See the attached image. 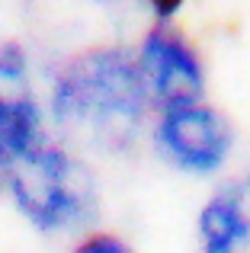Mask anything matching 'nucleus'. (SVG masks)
I'll list each match as a JSON object with an SVG mask.
<instances>
[{
  "label": "nucleus",
  "instance_id": "f257e3e1",
  "mask_svg": "<svg viewBox=\"0 0 250 253\" xmlns=\"http://www.w3.org/2000/svg\"><path fill=\"white\" fill-rule=\"evenodd\" d=\"M148 90L131 51L103 45L61 61L48 84V116L64 135L106 154L131 148L148 112Z\"/></svg>",
  "mask_w": 250,
  "mask_h": 253
},
{
  "label": "nucleus",
  "instance_id": "f03ea898",
  "mask_svg": "<svg viewBox=\"0 0 250 253\" xmlns=\"http://www.w3.org/2000/svg\"><path fill=\"white\" fill-rule=\"evenodd\" d=\"M0 183L39 234H71L87 228L100 202L90 167L55 141L39 144L32 154L6 167Z\"/></svg>",
  "mask_w": 250,
  "mask_h": 253
},
{
  "label": "nucleus",
  "instance_id": "7ed1b4c3",
  "mask_svg": "<svg viewBox=\"0 0 250 253\" xmlns=\"http://www.w3.org/2000/svg\"><path fill=\"white\" fill-rule=\"evenodd\" d=\"M135 61L148 99L161 109L202 103V93H206L202 58L170 23H154L144 32Z\"/></svg>",
  "mask_w": 250,
  "mask_h": 253
},
{
  "label": "nucleus",
  "instance_id": "20e7f679",
  "mask_svg": "<svg viewBox=\"0 0 250 253\" xmlns=\"http://www.w3.org/2000/svg\"><path fill=\"white\" fill-rule=\"evenodd\" d=\"M45 141V112L32 86L29 55L19 42H0V173Z\"/></svg>",
  "mask_w": 250,
  "mask_h": 253
},
{
  "label": "nucleus",
  "instance_id": "39448f33",
  "mask_svg": "<svg viewBox=\"0 0 250 253\" xmlns=\"http://www.w3.org/2000/svg\"><path fill=\"white\" fill-rule=\"evenodd\" d=\"M154 144L180 170L215 173L231 154L234 131L218 109L206 103H189L161 112L154 128Z\"/></svg>",
  "mask_w": 250,
  "mask_h": 253
},
{
  "label": "nucleus",
  "instance_id": "423d86ee",
  "mask_svg": "<svg viewBox=\"0 0 250 253\" xmlns=\"http://www.w3.org/2000/svg\"><path fill=\"white\" fill-rule=\"evenodd\" d=\"M202 253H244L250 244V176L221 186L199 211Z\"/></svg>",
  "mask_w": 250,
  "mask_h": 253
},
{
  "label": "nucleus",
  "instance_id": "0eeeda50",
  "mask_svg": "<svg viewBox=\"0 0 250 253\" xmlns=\"http://www.w3.org/2000/svg\"><path fill=\"white\" fill-rule=\"evenodd\" d=\"M74 253H135V250H131L128 244L122 241V237L103 234V231H93V234H87L81 244H77Z\"/></svg>",
  "mask_w": 250,
  "mask_h": 253
},
{
  "label": "nucleus",
  "instance_id": "6e6552de",
  "mask_svg": "<svg viewBox=\"0 0 250 253\" xmlns=\"http://www.w3.org/2000/svg\"><path fill=\"white\" fill-rule=\"evenodd\" d=\"M148 6L157 23H173V16L186 6V0H148Z\"/></svg>",
  "mask_w": 250,
  "mask_h": 253
},
{
  "label": "nucleus",
  "instance_id": "1a4fd4ad",
  "mask_svg": "<svg viewBox=\"0 0 250 253\" xmlns=\"http://www.w3.org/2000/svg\"><path fill=\"white\" fill-rule=\"evenodd\" d=\"M96 3H106V6H119V3H125V0H96Z\"/></svg>",
  "mask_w": 250,
  "mask_h": 253
}]
</instances>
